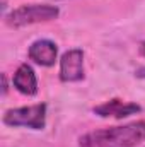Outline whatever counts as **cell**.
<instances>
[{
  "instance_id": "7",
  "label": "cell",
  "mask_w": 145,
  "mask_h": 147,
  "mask_svg": "<svg viewBox=\"0 0 145 147\" xmlns=\"http://www.w3.org/2000/svg\"><path fill=\"white\" fill-rule=\"evenodd\" d=\"M12 86L24 96H36L38 94V77L33 67L28 63H22L17 67V70L12 77Z\"/></svg>"
},
{
  "instance_id": "8",
  "label": "cell",
  "mask_w": 145,
  "mask_h": 147,
  "mask_svg": "<svg viewBox=\"0 0 145 147\" xmlns=\"http://www.w3.org/2000/svg\"><path fill=\"white\" fill-rule=\"evenodd\" d=\"M140 53H142V55L145 57V41L142 43V45H140Z\"/></svg>"
},
{
  "instance_id": "4",
  "label": "cell",
  "mask_w": 145,
  "mask_h": 147,
  "mask_svg": "<svg viewBox=\"0 0 145 147\" xmlns=\"http://www.w3.org/2000/svg\"><path fill=\"white\" fill-rule=\"evenodd\" d=\"M84 51L80 48H72L65 51L60 58V80L79 82L84 79Z\"/></svg>"
},
{
  "instance_id": "3",
  "label": "cell",
  "mask_w": 145,
  "mask_h": 147,
  "mask_svg": "<svg viewBox=\"0 0 145 147\" xmlns=\"http://www.w3.org/2000/svg\"><path fill=\"white\" fill-rule=\"evenodd\" d=\"M2 121L7 127H26L31 130H43L46 127V105L36 103L29 106L12 108L3 113Z\"/></svg>"
},
{
  "instance_id": "5",
  "label": "cell",
  "mask_w": 145,
  "mask_h": 147,
  "mask_svg": "<svg viewBox=\"0 0 145 147\" xmlns=\"http://www.w3.org/2000/svg\"><path fill=\"white\" fill-rule=\"evenodd\" d=\"M92 111L101 116V118H116V120H121V118H128L132 115H137L142 111V106L137 105V103H132V101H123V99H109L104 101L103 105H97L94 106Z\"/></svg>"
},
{
  "instance_id": "6",
  "label": "cell",
  "mask_w": 145,
  "mask_h": 147,
  "mask_svg": "<svg viewBox=\"0 0 145 147\" xmlns=\"http://www.w3.org/2000/svg\"><path fill=\"white\" fill-rule=\"evenodd\" d=\"M29 60L41 67H53L58 58V46L51 39H36L28 50Z\"/></svg>"
},
{
  "instance_id": "1",
  "label": "cell",
  "mask_w": 145,
  "mask_h": 147,
  "mask_svg": "<svg viewBox=\"0 0 145 147\" xmlns=\"http://www.w3.org/2000/svg\"><path fill=\"white\" fill-rule=\"evenodd\" d=\"M145 140V120L89 132L79 139V147H135Z\"/></svg>"
},
{
  "instance_id": "2",
  "label": "cell",
  "mask_w": 145,
  "mask_h": 147,
  "mask_svg": "<svg viewBox=\"0 0 145 147\" xmlns=\"http://www.w3.org/2000/svg\"><path fill=\"white\" fill-rule=\"evenodd\" d=\"M60 16V9L56 5H46V3H24L14 10H10L5 16L7 26L19 29L24 26H31L38 22H48Z\"/></svg>"
}]
</instances>
